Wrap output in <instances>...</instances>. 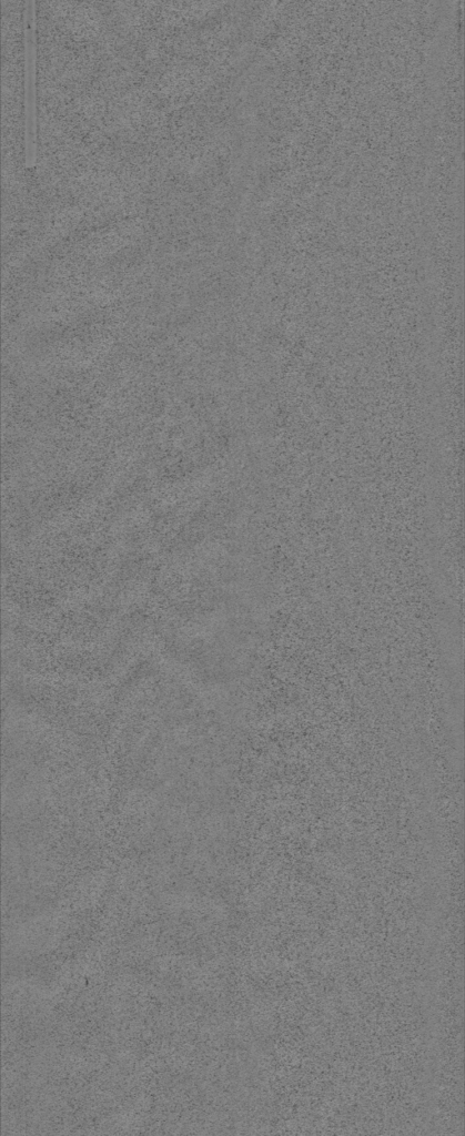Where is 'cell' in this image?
Masks as SVG:
<instances>
[{"instance_id": "1", "label": "cell", "mask_w": 465, "mask_h": 1136, "mask_svg": "<svg viewBox=\"0 0 465 1136\" xmlns=\"http://www.w3.org/2000/svg\"><path fill=\"white\" fill-rule=\"evenodd\" d=\"M24 118L26 165L31 168L37 159L36 29L32 1L26 2L24 10Z\"/></svg>"}]
</instances>
